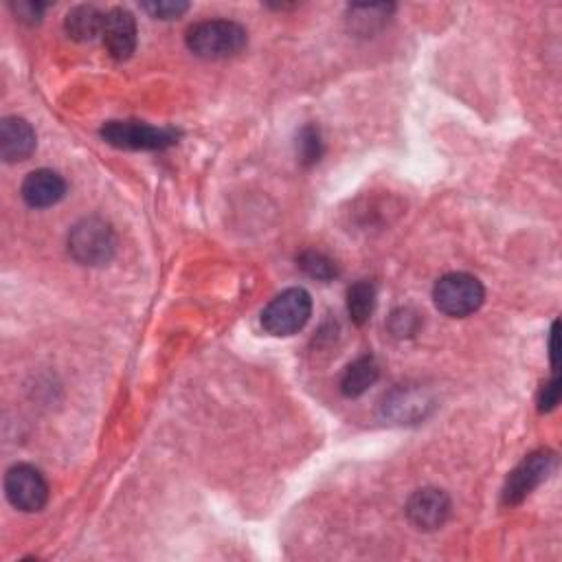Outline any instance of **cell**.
I'll use <instances>...</instances> for the list:
<instances>
[{"instance_id": "obj_7", "label": "cell", "mask_w": 562, "mask_h": 562, "mask_svg": "<svg viewBox=\"0 0 562 562\" xmlns=\"http://www.w3.org/2000/svg\"><path fill=\"white\" fill-rule=\"evenodd\" d=\"M554 466H556V455L552 451H536L527 455L523 462L510 472L508 481H505L503 503L505 505L523 503L549 475H552Z\"/></svg>"}, {"instance_id": "obj_17", "label": "cell", "mask_w": 562, "mask_h": 562, "mask_svg": "<svg viewBox=\"0 0 562 562\" xmlns=\"http://www.w3.org/2000/svg\"><path fill=\"white\" fill-rule=\"evenodd\" d=\"M297 156L303 167H312L321 161L323 141L321 132L314 126H303L297 134Z\"/></svg>"}, {"instance_id": "obj_9", "label": "cell", "mask_w": 562, "mask_h": 562, "mask_svg": "<svg viewBox=\"0 0 562 562\" xmlns=\"http://www.w3.org/2000/svg\"><path fill=\"white\" fill-rule=\"evenodd\" d=\"M137 36H139L137 20H134L128 9L115 7L108 11L101 38H104L106 51L110 53L112 60L117 62L130 60L134 49H137Z\"/></svg>"}, {"instance_id": "obj_23", "label": "cell", "mask_w": 562, "mask_h": 562, "mask_svg": "<svg viewBox=\"0 0 562 562\" xmlns=\"http://www.w3.org/2000/svg\"><path fill=\"white\" fill-rule=\"evenodd\" d=\"M556 330L558 321L552 325V334H549V358H552V367H556Z\"/></svg>"}, {"instance_id": "obj_16", "label": "cell", "mask_w": 562, "mask_h": 562, "mask_svg": "<svg viewBox=\"0 0 562 562\" xmlns=\"http://www.w3.org/2000/svg\"><path fill=\"white\" fill-rule=\"evenodd\" d=\"M376 308V286L372 281L361 279L347 290V312H350V319L361 328L369 319H372Z\"/></svg>"}, {"instance_id": "obj_15", "label": "cell", "mask_w": 562, "mask_h": 562, "mask_svg": "<svg viewBox=\"0 0 562 562\" xmlns=\"http://www.w3.org/2000/svg\"><path fill=\"white\" fill-rule=\"evenodd\" d=\"M396 9L393 5L380 3V5H352L350 14H347V22L350 29L358 36H372L378 29L387 25L391 11Z\"/></svg>"}, {"instance_id": "obj_13", "label": "cell", "mask_w": 562, "mask_h": 562, "mask_svg": "<svg viewBox=\"0 0 562 562\" xmlns=\"http://www.w3.org/2000/svg\"><path fill=\"white\" fill-rule=\"evenodd\" d=\"M106 14L95 5H77L64 18V29L75 42H93L104 33Z\"/></svg>"}, {"instance_id": "obj_10", "label": "cell", "mask_w": 562, "mask_h": 562, "mask_svg": "<svg viewBox=\"0 0 562 562\" xmlns=\"http://www.w3.org/2000/svg\"><path fill=\"white\" fill-rule=\"evenodd\" d=\"M38 137L31 123L22 117H5L0 121V156L5 163L27 161L36 152Z\"/></svg>"}, {"instance_id": "obj_2", "label": "cell", "mask_w": 562, "mask_h": 562, "mask_svg": "<svg viewBox=\"0 0 562 562\" xmlns=\"http://www.w3.org/2000/svg\"><path fill=\"white\" fill-rule=\"evenodd\" d=\"M117 251V235L101 218H84L69 233V253L82 266H104Z\"/></svg>"}, {"instance_id": "obj_8", "label": "cell", "mask_w": 562, "mask_h": 562, "mask_svg": "<svg viewBox=\"0 0 562 562\" xmlns=\"http://www.w3.org/2000/svg\"><path fill=\"white\" fill-rule=\"evenodd\" d=\"M451 497L444 490L437 488H422L411 494L407 503V516L411 525L422 532H433L448 521L451 516Z\"/></svg>"}, {"instance_id": "obj_4", "label": "cell", "mask_w": 562, "mask_h": 562, "mask_svg": "<svg viewBox=\"0 0 562 562\" xmlns=\"http://www.w3.org/2000/svg\"><path fill=\"white\" fill-rule=\"evenodd\" d=\"M435 306L446 317L464 319L475 314L486 299L481 281L468 273H448L433 288Z\"/></svg>"}, {"instance_id": "obj_21", "label": "cell", "mask_w": 562, "mask_h": 562, "mask_svg": "<svg viewBox=\"0 0 562 562\" xmlns=\"http://www.w3.org/2000/svg\"><path fill=\"white\" fill-rule=\"evenodd\" d=\"M558 402H560V378L558 374H554V378L545 382L541 387V393H538V411L541 413L554 411Z\"/></svg>"}, {"instance_id": "obj_19", "label": "cell", "mask_w": 562, "mask_h": 562, "mask_svg": "<svg viewBox=\"0 0 562 562\" xmlns=\"http://www.w3.org/2000/svg\"><path fill=\"white\" fill-rule=\"evenodd\" d=\"M143 9L148 11L152 18L174 20V18H181L183 14H187L189 3H183V0H156V3H145Z\"/></svg>"}, {"instance_id": "obj_3", "label": "cell", "mask_w": 562, "mask_h": 562, "mask_svg": "<svg viewBox=\"0 0 562 562\" xmlns=\"http://www.w3.org/2000/svg\"><path fill=\"white\" fill-rule=\"evenodd\" d=\"M312 317V297L306 288H288L262 312V328L273 336H292Z\"/></svg>"}, {"instance_id": "obj_11", "label": "cell", "mask_w": 562, "mask_h": 562, "mask_svg": "<svg viewBox=\"0 0 562 562\" xmlns=\"http://www.w3.org/2000/svg\"><path fill=\"white\" fill-rule=\"evenodd\" d=\"M20 194L29 207L47 209L66 196V181L53 170H36L25 178Z\"/></svg>"}, {"instance_id": "obj_20", "label": "cell", "mask_w": 562, "mask_h": 562, "mask_svg": "<svg viewBox=\"0 0 562 562\" xmlns=\"http://www.w3.org/2000/svg\"><path fill=\"white\" fill-rule=\"evenodd\" d=\"M418 325H420V319L413 310L404 308V310H396L391 314V332L396 336H411V334H415V330H418Z\"/></svg>"}, {"instance_id": "obj_22", "label": "cell", "mask_w": 562, "mask_h": 562, "mask_svg": "<svg viewBox=\"0 0 562 562\" xmlns=\"http://www.w3.org/2000/svg\"><path fill=\"white\" fill-rule=\"evenodd\" d=\"M44 9H47V5H42V3H16V5H11V11H14L16 18L20 22H27V25H38V22L42 20Z\"/></svg>"}, {"instance_id": "obj_6", "label": "cell", "mask_w": 562, "mask_h": 562, "mask_svg": "<svg viewBox=\"0 0 562 562\" xmlns=\"http://www.w3.org/2000/svg\"><path fill=\"white\" fill-rule=\"evenodd\" d=\"M7 501L20 512H40L49 503V483L36 466L16 464L5 475Z\"/></svg>"}, {"instance_id": "obj_14", "label": "cell", "mask_w": 562, "mask_h": 562, "mask_svg": "<svg viewBox=\"0 0 562 562\" xmlns=\"http://www.w3.org/2000/svg\"><path fill=\"white\" fill-rule=\"evenodd\" d=\"M380 378V367L374 356H361L356 358L352 365H347L345 374L341 378V391L345 398H358L363 393L376 385Z\"/></svg>"}, {"instance_id": "obj_1", "label": "cell", "mask_w": 562, "mask_h": 562, "mask_svg": "<svg viewBox=\"0 0 562 562\" xmlns=\"http://www.w3.org/2000/svg\"><path fill=\"white\" fill-rule=\"evenodd\" d=\"M187 49L202 60H229L249 44V33L233 20H205L187 29Z\"/></svg>"}, {"instance_id": "obj_18", "label": "cell", "mask_w": 562, "mask_h": 562, "mask_svg": "<svg viewBox=\"0 0 562 562\" xmlns=\"http://www.w3.org/2000/svg\"><path fill=\"white\" fill-rule=\"evenodd\" d=\"M299 266L301 271L321 281H330L336 277V264L330 260L328 255H323L319 251H308L299 257Z\"/></svg>"}, {"instance_id": "obj_5", "label": "cell", "mask_w": 562, "mask_h": 562, "mask_svg": "<svg viewBox=\"0 0 562 562\" xmlns=\"http://www.w3.org/2000/svg\"><path fill=\"white\" fill-rule=\"evenodd\" d=\"M101 139L119 150H165L178 143V132L143 121H108L101 128Z\"/></svg>"}, {"instance_id": "obj_12", "label": "cell", "mask_w": 562, "mask_h": 562, "mask_svg": "<svg viewBox=\"0 0 562 562\" xmlns=\"http://www.w3.org/2000/svg\"><path fill=\"white\" fill-rule=\"evenodd\" d=\"M429 407H431V402L426 400V396L420 389H404V387L391 391L385 398V404H382L387 418L396 420L400 424L424 418L426 409Z\"/></svg>"}]
</instances>
